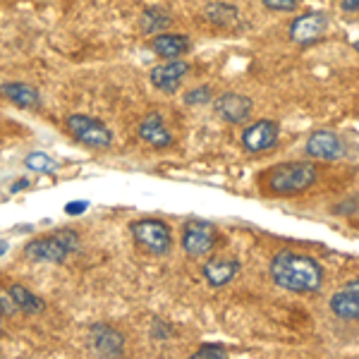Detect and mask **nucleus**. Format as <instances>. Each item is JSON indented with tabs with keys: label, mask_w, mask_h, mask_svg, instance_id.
<instances>
[{
	"label": "nucleus",
	"mask_w": 359,
	"mask_h": 359,
	"mask_svg": "<svg viewBox=\"0 0 359 359\" xmlns=\"http://www.w3.org/2000/svg\"><path fill=\"white\" fill-rule=\"evenodd\" d=\"M271 278L278 287L294 294L316 292L323 285V269L316 259L297 252H278L271 259Z\"/></svg>",
	"instance_id": "nucleus-1"
},
{
	"label": "nucleus",
	"mask_w": 359,
	"mask_h": 359,
	"mask_svg": "<svg viewBox=\"0 0 359 359\" xmlns=\"http://www.w3.org/2000/svg\"><path fill=\"white\" fill-rule=\"evenodd\" d=\"M318 180V168L311 163H280L276 170L269 172V189L278 196L302 194L314 187Z\"/></svg>",
	"instance_id": "nucleus-2"
},
{
	"label": "nucleus",
	"mask_w": 359,
	"mask_h": 359,
	"mask_svg": "<svg viewBox=\"0 0 359 359\" xmlns=\"http://www.w3.org/2000/svg\"><path fill=\"white\" fill-rule=\"evenodd\" d=\"M132 237L142 249H147L149 254H168L172 247V230L165 221H158V218H142V221H135L130 225Z\"/></svg>",
	"instance_id": "nucleus-3"
},
{
	"label": "nucleus",
	"mask_w": 359,
	"mask_h": 359,
	"mask_svg": "<svg viewBox=\"0 0 359 359\" xmlns=\"http://www.w3.org/2000/svg\"><path fill=\"white\" fill-rule=\"evenodd\" d=\"M67 132L72 135L77 142H82L84 147L91 149H108L113 144V132L108 130L101 120L91 118V115H69L67 118Z\"/></svg>",
	"instance_id": "nucleus-4"
},
{
	"label": "nucleus",
	"mask_w": 359,
	"mask_h": 359,
	"mask_svg": "<svg viewBox=\"0 0 359 359\" xmlns=\"http://www.w3.org/2000/svg\"><path fill=\"white\" fill-rule=\"evenodd\" d=\"M218 233L211 223L206 221H189L184 225L182 237H180V245H182L184 254L192 259H201L216 247Z\"/></svg>",
	"instance_id": "nucleus-5"
},
{
	"label": "nucleus",
	"mask_w": 359,
	"mask_h": 359,
	"mask_svg": "<svg viewBox=\"0 0 359 359\" xmlns=\"http://www.w3.org/2000/svg\"><path fill=\"white\" fill-rule=\"evenodd\" d=\"M328 27H331V17L323 13V10H314V13L294 17L290 29H287V36H290L292 43L306 46L318 41L328 32Z\"/></svg>",
	"instance_id": "nucleus-6"
},
{
	"label": "nucleus",
	"mask_w": 359,
	"mask_h": 359,
	"mask_svg": "<svg viewBox=\"0 0 359 359\" xmlns=\"http://www.w3.org/2000/svg\"><path fill=\"white\" fill-rule=\"evenodd\" d=\"M306 154L316 161H340L347 154V144L338 132L316 130L306 139Z\"/></svg>",
	"instance_id": "nucleus-7"
},
{
	"label": "nucleus",
	"mask_w": 359,
	"mask_h": 359,
	"mask_svg": "<svg viewBox=\"0 0 359 359\" xmlns=\"http://www.w3.org/2000/svg\"><path fill=\"white\" fill-rule=\"evenodd\" d=\"M278 135H280V127L276 120H257L242 132V147L249 154H264L278 144Z\"/></svg>",
	"instance_id": "nucleus-8"
},
{
	"label": "nucleus",
	"mask_w": 359,
	"mask_h": 359,
	"mask_svg": "<svg viewBox=\"0 0 359 359\" xmlns=\"http://www.w3.org/2000/svg\"><path fill=\"white\" fill-rule=\"evenodd\" d=\"M69 249L62 245V240L55 233L48 237H39V240H32L25 247V257L29 262L36 264H62L69 257Z\"/></svg>",
	"instance_id": "nucleus-9"
},
{
	"label": "nucleus",
	"mask_w": 359,
	"mask_h": 359,
	"mask_svg": "<svg viewBox=\"0 0 359 359\" xmlns=\"http://www.w3.org/2000/svg\"><path fill=\"white\" fill-rule=\"evenodd\" d=\"M89 345L101 357H120L125 350V338L111 323H94L89 328Z\"/></svg>",
	"instance_id": "nucleus-10"
},
{
	"label": "nucleus",
	"mask_w": 359,
	"mask_h": 359,
	"mask_svg": "<svg viewBox=\"0 0 359 359\" xmlns=\"http://www.w3.org/2000/svg\"><path fill=\"white\" fill-rule=\"evenodd\" d=\"M187 72H189V62L177 57V60H168L163 65H156L151 69V74H149V79H151V84L156 89L165 91V94H172V91L180 89V84L187 77Z\"/></svg>",
	"instance_id": "nucleus-11"
},
{
	"label": "nucleus",
	"mask_w": 359,
	"mask_h": 359,
	"mask_svg": "<svg viewBox=\"0 0 359 359\" xmlns=\"http://www.w3.org/2000/svg\"><path fill=\"white\" fill-rule=\"evenodd\" d=\"M252 108H254V101L249 96H242V94H228L218 96L216 98V115L223 118L225 123L230 125H242L245 120L252 115Z\"/></svg>",
	"instance_id": "nucleus-12"
},
{
	"label": "nucleus",
	"mask_w": 359,
	"mask_h": 359,
	"mask_svg": "<svg viewBox=\"0 0 359 359\" xmlns=\"http://www.w3.org/2000/svg\"><path fill=\"white\" fill-rule=\"evenodd\" d=\"M206 283L211 287H223L230 280H235V276L240 273V262L233 257H211L201 269Z\"/></svg>",
	"instance_id": "nucleus-13"
},
{
	"label": "nucleus",
	"mask_w": 359,
	"mask_h": 359,
	"mask_svg": "<svg viewBox=\"0 0 359 359\" xmlns=\"http://www.w3.org/2000/svg\"><path fill=\"white\" fill-rule=\"evenodd\" d=\"M331 311L343 321H357L359 318V283H347L343 290L331 297Z\"/></svg>",
	"instance_id": "nucleus-14"
},
{
	"label": "nucleus",
	"mask_w": 359,
	"mask_h": 359,
	"mask_svg": "<svg viewBox=\"0 0 359 359\" xmlns=\"http://www.w3.org/2000/svg\"><path fill=\"white\" fill-rule=\"evenodd\" d=\"M139 139H144V142L151 144L156 149L172 147V135L158 113H149L147 118L139 123Z\"/></svg>",
	"instance_id": "nucleus-15"
},
{
	"label": "nucleus",
	"mask_w": 359,
	"mask_h": 359,
	"mask_svg": "<svg viewBox=\"0 0 359 359\" xmlns=\"http://www.w3.org/2000/svg\"><path fill=\"white\" fill-rule=\"evenodd\" d=\"M151 46H154L156 55L165 57V60H177V57H182L184 53H189L192 41H189V36H184V34H156Z\"/></svg>",
	"instance_id": "nucleus-16"
},
{
	"label": "nucleus",
	"mask_w": 359,
	"mask_h": 359,
	"mask_svg": "<svg viewBox=\"0 0 359 359\" xmlns=\"http://www.w3.org/2000/svg\"><path fill=\"white\" fill-rule=\"evenodd\" d=\"M0 94L20 108H32L34 111V108L41 106V94H39V89L25 82H5L0 86Z\"/></svg>",
	"instance_id": "nucleus-17"
},
{
	"label": "nucleus",
	"mask_w": 359,
	"mask_h": 359,
	"mask_svg": "<svg viewBox=\"0 0 359 359\" xmlns=\"http://www.w3.org/2000/svg\"><path fill=\"white\" fill-rule=\"evenodd\" d=\"M170 25L172 20L163 8H147L139 15V29H142L144 36H154L158 32H165Z\"/></svg>",
	"instance_id": "nucleus-18"
},
{
	"label": "nucleus",
	"mask_w": 359,
	"mask_h": 359,
	"mask_svg": "<svg viewBox=\"0 0 359 359\" xmlns=\"http://www.w3.org/2000/svg\"><path fill=\"white\" fill-rule=\"evenodd\" d=\"M8 292L13 294V299H15V304H17V309H20V314H39V311H43V299L39 297V294H34L29 287L25 285H10L8 287Z\"/></svg>",
	"instance_id": "nucleus-19"
},
{
	"label": "nucleus",
	"mask_w": 359,
	"mask_h": 359,
	"mask_svg": "<svg viewBox=\"0 0 359 359\" xmlns=\"http://www.w3.org/2000/svg\"><path fill=\"white\" fill-rule=\"evenodd\" d=\"M206 17L213 22V25H221V27H230L237 22V17H240V10L235 8V5H225V3H211L206 5Z\"/></svg>",
	"instance_id": "nucleus-20"
},
{
	"label": "nucleus",
	"mask_w": 359,
	"mask_h": 359,
	"mask_svg": "<svg viewBox=\"0 0 359 359\" xmlns=\"http://www.w3.org/2000/svg\"><path fill=\"white\" fill-rule=\"evenodd\" d=\"M25 165L29 168V170H34V172H55L57 170V161H53L48 154H41V151L29 154Z\"/></svg>",
	"instance_id": "nucleus-21"
},
{
	"label": "nucleus",
	"mask_w": 359,
	"mask_h": 359,
	"mask_svg": "<svg viewBox=\"0 0 359 359\" xmlns=\"http://www.w3.org/2000/svg\"><path fill=\"white\" fill-rule=\"evenodd\" d=\"M211 86H199V89H192L184 94V103L187 106H206V103H211Z\"/></svg>",
	"instance_id": "nucleus-22"
},
{
	"label": "nucleus",
	"mask_w": 359,
	"mask_h": 359,
	"mask_svg": "<svg viewBox=\"0 0 359 359\" xmlns=\"http://www.w3.org/2000/svg\"><path fill=\"white\" fill-rule=\"evenodd\" d=\"M194 357H199V359H204V357H218V359H225V357H228V350H225L223 345H213V343H208V345H201L199 350L194 352Z\"/></svg>",
	"instance_id": "nucleus-23"
},
{
	"label": "nucleus",
	"mask_w": 359,
	"mask_h": 359,
	"mask_svg": "<svg viewBox=\"0 0 359 359\" xmlns=\"http://www.w3.org/2000/svg\"><path fill=\"white\" fill-rule=\"evenodd\" d=\"M15 314H20V309H17V304H15V299H13V294H10L8 290H0V316H15Z\"/></svg>",
	"instance_id": "nucleus-24"
},
{
	"label": "nucleus",
	"mask_w": 359,
	"mask_h": 359,
	"mask_svg": "<svg viewBox=\"0 0 359 359\" xmlns=\"http://www.w3.org/2000/svg\"><path fill=\"white\" fill-rule=\"evenodd\" d=\"M264 8L273 10V13H294L297 0H262Z\"/></svg>",
	"instance_id": "nucleus-25"
},
{
	"label": "nucleus",
	"mask_w": 359,
	"mask_h": 359,
	"mask_svg": "<svg viewBox=\"0 0 359 359\" xmlns=\"http://www.w3.org/2000/svg\"><path fill=\"white\" fill-rule=\"evenodd\" d=\"M170 333H172V328L170 326H165L161 318H154V323H151V338L156 340H168L170 338Z\"/></svg>",
	"instance_id": "nucleus-26"
},
{
	"label": "nucleus",
	"mask_w": 359,
	"mask_h": 359,
	"mask_svg": "<svg viewBox=\"0 0 359 359\" xmlns=\"http://www.w3.org/2000/svg\"><path fill=\"white\" fill-rule=\"evenodd\" d=\"M86 208H89V201H69L65 206V213L67 216H79V213H84Z\"/></svg>",
	"instance_id": "nucleus-27"
},
{
	"label": "nucleus",
	"mask_w": 359,
	"mask_h": 359,
	"mask_svg": "<svg viewBox=\"0 0 359 359\" xmlns=\"http://www.w3.org/2000/svg\"><path fill=\"white\" fill-rule=\"evenodd\" d=\"M340 8H343V13L347 15H355L359 10V0H340Z\"/></svg>",
	"instance_id": "nucleus-28"
},
{
	"label": "nucleus",
	"mask_w": 359,
	"mask_h": 359,
	"mask_svg": "<svg viewBox=\"0 0 359 359\" xmlns=\"http://www.w3.org/2000/svg\"><path fill=\"white\" fill-rule=\"evenodd\" d=\"M22 187H29V180H27V177H25V180H17L15 187H13V192H20Z\"/></svg>",
	"instance_id": "nucleus-29"
},
{
	"label": "nucleus",
	"mask_w": 359,
	"mask_h": 359,
	"mask_svg": "<svg viewBox=\"0 0 359 359\" xmlns=\"http://www.w3.org/2000/svg\"><path fill=\"white\" fill-rule=\"evenodd\" d=\"M5 252H8V245H5V242H0V257H3Z\"/></svg>",
	"instance_id": "nucleus-30"
},
{
	"label": "nucleus",
	"mask_w": 359,
	"mask_h": 359,
	"mask_svg": "<svg viewBox=\"0 0 359 359\" xmlns=\"http://www.w3.org/2000/svg\"><path fill=\"white\" fill-rule=\"evenodd\" d=\"M0 335H3V323H0Z\"/></svg>",
	"instance_id": "nucleus-31"
}]
</instances>
